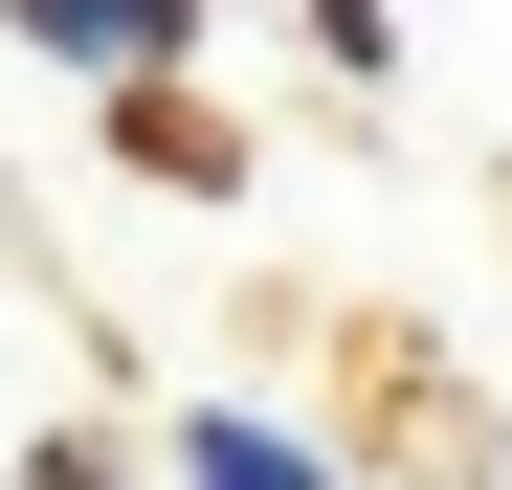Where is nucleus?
<instances>
[{
    "label": "nucleus",
    "instance_id": "f257e3e1",
    "mask_svg": "<svg viewBox=\"0 0 512 490\" xmlns=\"http://www.w3.org/2000/svg\"><path fill=\"white\" fill-rule=\"evenodd\" d=\"M0 23H23L45 67H112V90H156V67H179V23H201V0H0Z\"/></svg>",
    "mask_w": 512,
    "mask_h": 490
},
{
    "label": "nucleus",
    "instance_id": "7ed1b4c3",
    "mask_svg": "<svg viewBox=\"0 0 512 490\" xmlns=\"http://www.w3.org/2000/svg\"><path fill=\"white\" fill-rule=\"evenodd\" d=\"M112 134H134V179H223V134H201L179 90H112Z\"/></svg>",
    "mask_w": 512,
    "mask_h": 490
},
{
    "label": "nucleus",
    "instance_id": "f03ea898",
    "mask_svg": "<svg viewBox=\"0 0 512 490\" xmlns=\"http://www.w3.org/2000/svg\"><path fill=\"white\" fill-rule=\"evenodd\" d=\"M179 490H334L290 424H245V401H201V424H179Z\"/></svg>",
    "mask_w": 512,
    "mask_h": 490
}]
</instances>
